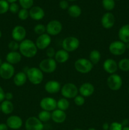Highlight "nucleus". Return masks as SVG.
Wrapping results in <instances>:
<instances>
[{
	"label": "nucleus",
	"instance_id": "obj_5",
	"mask_svg": "<svg viewBox=\"0 0 129 130\" xmlns=\"http://www.w3.org/2000/svg\"><path fill=\"white\" fill-rule=\"evenodd\" d=\"M60 91L63 98L67 99H74L78 95V88L75 84L68 83L62 86Z\"/></svg>",
	"mask_w": 129,
	"mask_h": 130
},
{
	"label": "nucleus",
	"instance_id": "obj_50",
	"mask_svg": "<svg viewBox=\"0 0 129 130\" xmlns=\"http://www.w3.org/2000/svg\"><path fill=\"white\" fill-rule=\"evenodd\" d=\"M3 63V60L1 59V58H0V66H1V65H2Z\"/></svg>",
	"mask_w": 129,
	"mask_h": 130
},
{
	"label": "nucleus",
	"instance_id": "obj_39",
	"mask_svg": "<svg viewBox=\"0 0 129 130\" xmlns=\"http://www.w3.org/2000/svg\"><path fill=\"white\" fill-rule=\"evenodd\" d=\"M19 10H20V9H19V5L17 3H11L10 5V6H9V11L11 13H18Z\"/></svg>",
	"mask_w": 129,
	"mask_h": 130
},
{
	"label": "nucleus",
	"instance_id": "obj_13",
	"mask_svg": "<svg viewBox=\"0 0 129 130\" xmlns=\"http://www.w3.org/2000/svg\"><path fill=\"white\" fill-rule=\"evenodd\" d=\"M40 106L43 110L53 112L57 109V101L52 97H44L40 101Z\"/></svg>",
	"mask_w": 129,
	"mask_h": 130
},
{
	"label": "nucleus",
	"instance_id": "obj_33",
	"mask_svg": "<svg viewBox=\"0 0 129 130\" xmlns=\"http://www.w3.org/2000/svg\"><path fill=\"white\" fill-rule=\"evenodd\" d=\"M18 1L21 7L24 9L30 10L34 6V0H18Z\"/></svg>",
	"mask_w": 129,
	"mask_h": 130
},
{
	"label": "nucleus",
	"instance_id": "obj_6",
	"mask_svg": "<svg viewBox=\"0 0 129 130\" xmlns=\"http://www.w3.org/2000/svg\"><path fill=\"white\" fill-rule=\"evenodd\" d=\"M39 68L42 71L43 73H53L57 68V62L54 58H45L40 61Z\"/></svg>",
	"mask_w": 129,
	"mask_h": 130
},
{
	"label": "nucleus",
	"instance_id": "obj_40",
	"mask_svg": "<svg viewBox=\"0 0 129 130\" xmlns=\"http://www.w3.org/2000/svg\"><path fill=\"white\" fill-rule=\"evenodd\" d=\"M56 51L55 49L53 47H48L46 49V54L48 58H54V56L56 54Z\"/></svg>",
	"mask_w": 129,
	"mask_h": 130
},
{
	"label": "nucleus",
	"instance_id": "obj_22",
	"mask_svg": "<svg viewBox=\"0 0 129 130\" xmlns=\"http://www.w3.org/2000/svg\"><path fill=\"white\" fill-rule=\"evenodd\" d=\"M22 55L19 52H9L6 54V62L11 65L17 64L20 62L22 60Z\"/></svg>",
	"mask_w": 129,
	"mask_h": 130
},
{
	"label": "nucleus",
	"instance_id": "obj_44",
	"mask_svg": "<svg viewBox=\"0 0 129 130\" xmlns=\"http://www.w3.org/2000/svg\"><path fill=\"white\" fill-rule=\"evenodd\" d=\"M13 99V95L11 92H6L5 93V100L11 101Z\"/></svg>",
	"mask_w": 129,
	"mask_h": 130
},
{
	"label": "nucleus",
	"instance_id": "obj_23",
	"mask_svg": "<svg viewBox=\"0 0 129 130\" xmlns=\"http://www.w3.org/2000/svg\"><path fill=\"white\" fill-rule=\"evenodd\" d=\"M118 34L120 41L125 44L129 43V24L123 25L119 29Z\"/></svg>",
	"mask_w": 129,
	"mask_h": 130
},
{
	"label": "nucleus",
	"instance_id": "obj_35",
	"mask_svg": "<svg viewBox=\"0 0 129 130\" xmlns=\"http://www.w3.org/2000/svg\"><path fill=\"white\" fill-rule=\"evenodd\" d=\"M9 3L6 0H0V15L5 14L9 11Z\"/></svg>",
	"mask_w": 129,
	"mask_h": 130
},
{
	"label": "nucleus",
	"instance_id": "obj_55",
	"mask_svg": "<svg viewBox=\"0 0 129 130\" xmlns=\"http://www.w3.org/2000/svg\"><path fill=\"white\" fill-rule=\"evenodd\" d=\"M115 1H120V0H115Z\"/></svg>",
	"mask_w": 129,
	"mask_h": 130
},
{
	"label": "nucleus",
	"instance_id": "obj_48",
	"mask_svg": "<svg viewBox=\"0 0 129 130\" xmlns=\"http://www.w3.org/2000/svg\"><path fill=\"white\" fill-rule=\"evenodd\" d=\"M6 1H7L8 3L11 4V3H15L17 0H6Z\"/></svg>",
	"mask_w": 129,
	"mask_h": 130
},
{
	"label": "nucleus",
	"instance_id": "obj_17",
	"mask_svg": "<svg viewBox=\"0 0 129 130\" xmlns=\"http://www.w3.org/2000/svg\"><path fill=\"white\" fill-rule=\"evenodd\" d=\"M45 16L44 10L39 6H32L29 10V17L32 20L39 21L42 20Z\"/></svg>",
	"mask_w": 129,
	"mask_h": 130
},
{
	"label": "nucleus",
	"instance_id": "obj_52",
	"mask_svg": "<svg viewBox=\"0 0 129 130\" xmlns=\"http://www.w3.org/2000/svg\"><path fill=\"white\" fill-rule=\"evenodd\" d=\"M1 37H2V32L0 30V38H1Z\"/></svg>",
	"mask_w": 129,
	"mask_h": 130
},
{
	"label": "nucleus",
	"instance_id": "obj_47",
	"mask_svg": "<svg viewBox=\"0 0 129 130\" xmlns=\"http://www.w3.org/2000/svg\"><path fill=\"white\" fill-rule=\"evenodd\" d=\"M102 129H103V130H109V129H110V124L108 123H104L103 125H102Z\"/></svg>",
	"mask_w": 129,
	"mask_h": 130
},
{
	"label": "nucleus",
	"instance_id": "obj_4",
	"mask_svg": "<svg viewBox=\"0 0 129 130\" xmlns=\"http://www.w3.org/2000/svg\"><path fill=\"white\" fill-rule=\"evenodd\" d=\"M80 46V41L75 36H68L64 38L62 41V48L68 53L75 52Z\"/></svg>",
	"mask_w": 129,
	"mask_h": 130
},
{
	"label": "nucleus",
	"instance_id": "obj_42",
	"mask_svg": "<svg viewBox=\"0 0 129 130\" xmlns=\"http://www.w3.org/2000/svg\"><path fill=\"white\" fill-rule=\"evenodd\" d=\"M59 6L62 10H68L70 6L67 0H61V1H59Z\"/></svg>",
	"mask_w": 129,
	"mask_h": 130
},
{
	"label": "nucleus",
	"instance_id": "obj_57",
	"mask_svg": "<svg viewBox=\"0 0 129 130\" xmlns=\"http://www.w3.org/2000/svg\"><path fill=\"white\" fill-rule=\"evenodd\" d=\"M128 92H129V89H128Z\"/></svg>",
	"mask_w": 129,
	"mask_h": 130
},
{
	"label": "nucleus",
	"instance_id": "obj_12",
	"mask_svg": "<svg viewBox=\"0 0 129 130\" xmlns=\"http://www.w3.org/2000/svg\"><path fill=\"white\" fill-rule=\"evenodd\" d=\"M35 43L38 50L47 49L51 43V37L47 33L38 36Z\"/></svg>",
	"mask_w": 129,
	"mask_h": 130
},
{
	"label": "nucleus",
	"instance_id": "obj_46",
	"mask_svg": "<svg viewBox=\"0 0 129 130\" xmlns=\"http://www.w3.org/2000/svg\"><path fill=\"white\" fill-rule=\"evenodd\" d=\"M121 125H122V126H127L128 124H129V120L127 119H123V120L122 121V122L121 123Z\"/></svg>",
	"mask_w": 129,
	"mask_h": 130
},
{
	"label": "nucleus",
	"instance_id": "obj_21",
	"mask_svg": "<svg viewBox=\"0 0 129 130\" xmlns=\"http://www.w3.org/2000/svg\"><path fill=\"white\" fill-rule=\"evenodd\" d=\"M67 119V114L65 112L59 109H55L51 112V119L57 124H61L65 121Z\"/></svg>",
	"mask_w": 129,
	"mask_h": 130
},
{
	"label": "nucleus",
	"instance_id": "obj_3",
	"mask_svg": "<svg viewBox=\"0 0 129 130\" xmlns=\"http://www.w3.org/2000/svg\"><path fill=\"white\" fill-rule=\"evenodd\" d=\"M94 65L89 59L80 58L75 62L74 67L76 71L81 74H87L93 69Z\"/></svg>",
	"mask_w": 129,
	"mask_h": 130
},
{
	"label": "nucleus",
	"instance_id": "obj_2",
	"mask_svg": "<svg viewBox=\"0 0 129 130\" xmlns=\"http://www.w3.org/2000/svg\"><path fill=\"white\" fill-rule=\"evenodd\" d=\"M25 73L27 76V79L34 85H39L44 79V73L38 67L28 68Z\"/></svg>",
	"mask_w": 129,
	"mask_h": 130
},
{
	"label": "nucleus",
	"instance_id": "obj_19",
	"mask_svg": "<svg viewBox=\"0 0 129 130\" xmlns=\"http://www.w3.org/2000/svg\"><path fill=\"white\" fill-rule=\"evenodd\" d=\"M61 86L58 81L56 80H50L45 84L44 89L49 94H56L61 91Z\"/></svg>",
	"mask_w": 129,
	"mask_h": 130
},
{
	"label": "nucleus",
	"instance_id": "obj_51",
	"mask_svg": "<svg viewBox=\"0 0 129 130\" xmlns=\"http://www.w3.org/2000/svg\"><path fill=\"white\" fill-rule=\"evenodd\" d=\"M87 130H96V129L94 128H89V129H87Z\"/></svg>",
	"mask_w": 129,
	"mask_h": 130
},
{
	"label": "nucleus",
	"instance_id": "obj_41",
	"mask_svg": "<svg viewBox=\"0 0 129 130\" xmlns=\"http://www.w3.org/2000/svg\"><path fill=\"white\" fill-rule=\"evenodd\" d=\"M122 125L121 123L118 122H113L110 125L109 130H122Z\"/></svg>",
	"mask_w": 129,
	"mask_h": 130
},
{
	"label": "nucleus",
	"instance_id": "obj_27",
	"mask_svg": "<svg viewBox=\"0 0 129 130\" xmlns=\"http://www.w3.org/2000/svg\"><path fill=\"white\" fill-rule=\"evenodd\" d=\"M68 13L71 17L78 18L82 13L81 8L77 5H72L70 6L68 8Z\"/></svg>",
	"mask_w": 129,
	"mask_h": 130
},
{
	"label": "nucleus",
	"instance_id": "obj_36",
	"mask_svg": "<svg viewBox=\"0 0 129 130\" xmlns=\"http://www.w3.org/2000/svg\"><path fill=\"white\" fill-rule=\"evenodd\" d=\"M17 14L18 17L21 20H26L29 17V11L27 9H20Z\"/></svg>",
	"mask_w": 129,
	"mask_h": 130
},
{
	"label": "nucleus",
	"instance_id": "obj_43",
	"mask_svg": "<svg viewBox=\"0 0 129 130\" xmlns=\"http://www.w3.org/2000/svg\"><path fill=\"white\" fill-rule=\"evenodd\" d=\"M5 100V92L3 88L0 86V103Z\"/></svg>",
	"mask_w": 129,
	"mask_h": 130
},
{
	"label": "nucleus",
	"instance_id": "obj_20",
	"mask_svg": "<svg viewBox=\"0 0 129 130\" xmlns=\"http://www.w3.org/2000/svg\"><path fill=\"white\" fill-rule=\"evenodd\" d=\"M103 69L105 72L110 74H113L117 71L118 67V63H116L115 60L112 58H108L104 62H103L102 65Z\"/></svg>",
	"mask_w": 129,
	"mask_h": 130
},
{
	"label": "nucleus",
	"instance_id": "obj_7",
	"mask_svg": "<svg viewBox=\"0 0 129 130\" xmlns=\"http://www.w3.org/2000/svg\"><path fill=\"white\" fill-rule=\"evenodd\" d=\"M46 33L50 36H57L62 31L63 25L58 20H52L49 21L46 25Z\"/></svg>",
	"mask_w": 129,
	"mask_h": 130
},
{
	"label": "nucleus",
	"instance_id": "obj_32",
	"mask_svg": "<svg viewBox=\"0 0 129 130\" xmlns=\"http://www.w3.org/2000/svg\"><path fill=\"white\" fill-rule=\"evenodd\" d=\"M102 5L104 9L106 11H110L115 7V0H102Z\"/></svg>",
	"mask_w": 129,
	"mask_h": 130
},
{
	"label": "nucleus",
	"instance_id": "obj_53",
	"mask_svg": "<svg viewBox=\"0 0 129 130\" xmlns=\"http://www.w3.org/2000/svg\"><path fill=\"white\" fill-rule=\"evenodd\" d=\"M73 130H83L82 129H80V128H75V129H73Z\"/></svg>",
	"mask_w": 129,
	"mask_h": 130
},
{
	"label": "nucleus",
	"instance_id": "obj_34",
	"mask_svg": "<svg viewBox=\"0 0 129 130\" xmlns=\"http://www.w3.org/2000/svg\"><path fill=\"white\" fill-rule=\"evenodd\" d=\"M34 31L38 36L42 35V34L46 33V27L45 25L42 24H37L34 27Z\"/></svg>",
	"mask_w": 129,
	"mask_h": 130
},
{
	"label": "nucleus",
	"instance_id": "obj_18",
	"mask_svg": "<svg viewBox=\"0 0 129 130\" xmlns=\"http://www.w3.org/2000/svg\"><path fill=\"white\" fill-rule=\"evenodd\" d=\"M95 91V88L90 83H84L78 88V93L84 98L91 96Z\"/></svg>",
	"mask_w": 129,
	"mask_h": 130
},
{
	"label": "nucleus",
	"instance_id": "obj_11",
	"mask_svg": "<svg viewBox=\"0 0 129 130\" xmlns=\"http://www.w3.org/2000/svg\"><path fill=\"white\" fill-rule=\"evenodd\" d=\"M126 50V44L121 41H115L109 46V51L114 55H121Z\"/></svg>",
	"mask_w": 129,
	"mask_h": 130
},
{
	"label": "nucleus",
	"instance_id": "obj_25",
	"mask_svg": "<svg viewBox=\"0 0 129 130\" xmlns=\"http://www.w3.org/2000/svg\"><path fill=\"white\" fill-rule=\"evenodd\" d=\"M69 53L67 51L64 50L63 49L59 50L56 52L55 56H54V60L57 63H63L67 62L69 59Z\"/></svg>",
	"mask_w": 129,
	"mask_h": 130
},
{
	"label": "nucleus",
	"instance_id": "obj_31",
	"mask_svg": "<svg viewBox=\"0 0 129 130\" xmlns=\"http://www.w3.org/2000/svg\"><path fill=\"white\" fill-rule=\"evenodd\" d=\"M118 67L123 72L129 71V58H123L118 63Z\"/></svg>",
	"mask_w": 129,
	"mask_h": 130
},
{
	"label": "nucleus",
	"instance_id": "obj_37",
	"mask_svg": "<svg viewBox=\"0 0 129 130\" xmlns=\"http://www.w3.org/2000/svg\"><path fill=\"white\" fill-rule=\"evenodd\" d=\"M19 46H20V43L15 40L10 41L8 44V47L11 52H17L18 50H19Z\"/></svg>",
	"mask_w": 129,
	"mask_h": 130
},
{
	"label": "nucleus",
	"instance_id": "obj_26",
	"mask_svg": "<svg viewBox=\"0 0 129 130\" xmlns=\"http://www.w3.org/2000/svg\"><path fill=\"white\" fill-rule=\"evenodd\" d=\"M1 106V112L6 115L11 114L14 110V105L11 101L5 100L0 104Z\"/></svg>",
	"mask_w": 129,
	"mask_h": 130
},
{
	"label": "nucleus",
	"instance_id": "obj_24",
	"mask_svg": "<svg viewBox=\"0 0 129 130\" xmlns=\"http://www.w3.org/2000/svg\"><path fill=\"white\" fill-rule=\"evenodd\" d=\"M27 81V76L24 71L18 72L13 76L14 84L15 86L18 87L24 86L26 83Z\"/></svg>",
	"mask_w": 129,
	"mask_h": 130
},
{
	"label": "nucleus",
	"instance_id": "obj_14",
	"mask_svg": "<svg viewBox=\"0 0 129 130\" xmlns=\"http://www.w3.org/2000/svg\"><path fill=\"white\" fill-rule=\"evenodd\" d=\"M27 35L26 29L22 25H16L13 27L11 31V37L13 40L20 43L25 39Z\"/></svg>",
	"mask_w": 129,
	"mask_h": 130
},
{
	"label": "nucleus",
	"instance_id": "obj_30",
	"mask_svg": "<svg viewBox=\"0 0 129 130\" xmlns=\"http://www.w3.org/2000/svg\"><path fill=\"white\" fill-rule=\"evenodd\" d=\"M37 118L42 123H47L51 119V112L42 110L38 114Z\"/></svg>",
	"mask_w": 129,
	"mask_h": 130
},
{
	"label": "nucleus",
	"instance_id": "obj_49",
	"mask_svg": "<svg viewBox=\"0 0 129 130\" xmlns=\"http://www.w3.org/2000/svg\"><path fill=\"white\" fill-rule=\"evenodd\" d=\"M122 130H129V126H123L122 128Z\"/></svg>",
	"mask_w": 129,
	"mask_h": 130
},
{
	"label": "nucleus",
	"instance_id": "obj_10",
	"mask_svg": "<svg viewBox=\"0 0 129 130\" xmlns=\"http://www.w3.org/2000/svg\"><path fill=\"white\" fill-rule=\"evenodd\" d=\"M25 127L26 130H43L44 124L37 117H29L25 121Z\"/></svg>",
	"mask_w": 129,
	"mask_h": 130
},
{
	"label": "nucleus",
	"instance_id": "obj_54",
	"mask_svg": "<svg viewBox=\"0 0 129 130\" xmlns=\"http://www.w3.org/2000/svg\"><path fill=\"white\" fill-rule=\"evenodd\" d=\"M67 1H76V0H67Z\"/></svg>",
	"mask_w": 129,
	"mask_h": 130
},
{
	"label": "nucleus",
	"instance_id": "obj_29",
	"mask_svg": "<svg viewBox=\"0 0 129 130\" xmlns=\"http://www.w3.org/2000/svg\"><path fill=\"white\" fill-rule=\"evenodd\" d=\"M70 107V102L68 99L61 98L57 101V109L63 111L68 110Z\"/></svg>",
	"mask_w": 129,
	"mask_h": 130
},
{
	"label": "nucleus",
	"instance_id": "obj_15",
	"mask_svg": "<svg viewBox=\"0 0 129 130\" xmlns=\"http://www.w3.org/2000/svg\"><path fill=\"white\" fill-rule=\"evenodd\" d=\"M6 125L11 129H19L23 125V121L20 116L12 115L9 116L6 119Z\"/></svg>",
	"mask_w": 129,
	"mask_h": 130
},
{
	"label": "nucleus",
	"instance_id": "obj_28",
	"mask_svg": "<svg viewBox=\"0 0 129 130\" xmlns=\"http://www.w3.org/2000/svg\"><path fill=\"white\" fill-rule=\"evenodd\" d=\"M101 58V55L99 51L97 50H93L89 53V60L93 65H96L99 63Z\"/></svg>",
	"mask_w": 129,
	"mask_h": 130
},
{
	"label": "nucleus",
	"instance_id": "obj_56",
	"mask_svg": "<svg viewBox=\"0 0 129 130\" xmlns=\"http://www.w3.org/2000/svg\"><path fill=\"white\" fill-rule=\"evenodd\" d=\"M0 112H1V106H0Z\"/></svg>",
	"mask_w": 129,
	"mask_h": 130
},
{
	"label": "nucleus",
	"instance_id": "obj_45",
	"mask_svg": "<svg viewBox=\"0 0 129 130\" xmlns=\"http://www.w3.org/2000/svg\"><path fill=\"white\" fill-rule=\"evenodd\" d=\"M0 130H8V127L6 123H0Z\"/></svg>",
	"mask_w": 129,
	"mask_h": 130
},
{
	"label": "nucleus",
	"instance_id": "obj_38",
	"mask_svg": "<svg viewBox=\"0 0 129 130\" xmlns=\"http://www.w3.org/2000/svg\"><path fill=\"white\" fill-rule=\"evenodd\" d=\"M73 99H74V103L77 106H82L85 104V98L82 95H78Z\"/></svg>",
	"mask_w": 129,
	"mask_h": 130
},
{
	"label": "nucleus",
	"instance_id": "obj_8",
	"mask_svg": "<svg viewBox=\"0 0 129 130\" xmlns=\"http://www.w3.org/2000/svg\"><path fill=\"white\" fill-rule=\"evenodd\" d=\"M15 69L13 65L3 62L0 66V77L3 79H10L15 76Z\"/></svg>",
	"mask_w": 129,
	"mask_h": 130
},
{
	"label": "nucleus",
	"instance_id": "obj_16",
	"mask_svg": "<svg viewBox=\"0 0 129 130\" xmlns=\"http://www.w3.org/2000/svg\"><path fill=\"white\" fill-rule=\"evenodd\" d=\"M101 25L104 29H110L114 26L115 24V17L112 13L106 12L101 18Z\"/></svg>",
	"mask_w": 129,
	"mask_h": 130
},
{
	"label": "nucleus",
	"instance_id": "obj_1",
	"mask_svg": "<svg viewBox=\"0 0 129 130\" xmlns=\"http://www.w3.org/2000/svg\"><path fill=\"white\" fill-rule=\"evenodd\" d=\"M37 51L36 44L31 39H25L20 43L19 52L24 57L28 58H33L36 55Z\"/></svg>",
	"mask_w": 129,
	"mask_h": 130
},
{
	"label": "nucleus",
	"instance_id": "obj_9",
	"mask_svg": "<svg viewBox=\"0 0 129 130\" xmlns=\"http://www.w3.org/2000/svg\"><path fill=\"white\" fill-rule=\"evenodd\" d=\"M123 81L121 77L116 74H110L107 79V85L112 91H118L121 88Z\"/></svg>",
	"mask_w": 129,
	"mask_h": 130
}]
</instances>
